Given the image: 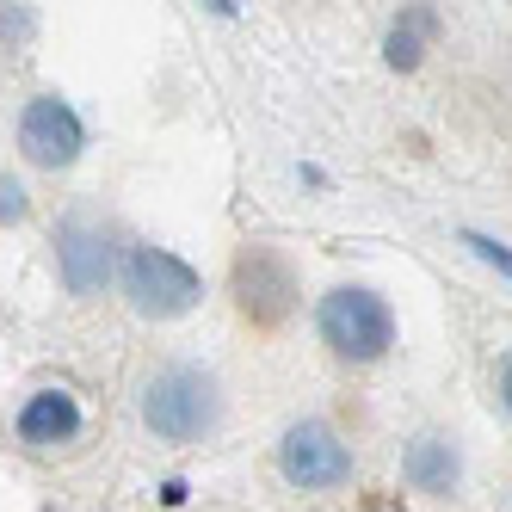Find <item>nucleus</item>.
I'll return each instance as SVG.
<instances>
[{"instance_id":"obj_1","label":"nucleus","mask_w":512,"mask_h":512,"mask_svg":"<svg viewBox=\"0 0 512 512\" xmlns=\"http://www.w3.org/2000/svg\"><path fill=\"white\" fill-rule=\"evenodd\" d=\"M321 340L346 364H377L395 346V315H389V303L377 297V290L340 284V290L321 297Z\"/></svg>"},{"instance_id":"obj_2","label":"nucleus","mask_w":512,"mask_h":512,"mask_svg":"<svg viewBox=\"0 0 512 512\" xmlns=\"http://www.w3.org/2000/svg\"><path fill=\"white\" fill-rule=\"evenodd\" d=\"M216 414H223V401H216V383L198 371V364H173V371H161L149 389H142V420H149V432L167 438V445L204 438L216 426Z\"/></svg>"},{"instance_id":"obj_3","label":"nucleus","mask_w":512,"mask_h":512,"mask_svg":"<svg viewBox=\"0 0 512 512\" xmlns=\"http://www.w3.org/2000/svg\"><path fill=\"white\" fill-rule=\"evenodd\" d=\"M124 297H130L136 315L173 321V315H186L198 303V272L167 247H136L124 260Z\"/></svg>"},{"instance_id":"obj_4","label":"nucleus","mask_w":512,"mask_h":512,"mask_svg":"<svg viewBox=\"0 0 512 512\" xmlns=\"http://www.w3.org/2000/svg\"><path fill=\"white\" fill-rule=\"evenodd\" d=\"M278 469H284V482L303 488V494L346 488L352 482V451L340 445V432L327 420H297L278 445Z\"/></svg>"},{"instance_id":"obj_5","label":"nucleus","mask_w":512,"mask_h":512,"mask_svg":"<svg viewBox=\"0 0 512 512\" xmlns=\"http://www.w3.org/2000/svg\"><path fill=\"white\" fill-rule=\"evenodd\" d=\"M19 149H25V161H38V167H50V173H56V167H75L81 149H87V130H81V118H75V105L56 99V93L31 99L25 118H19Z\"/></svg>"},{"instance_id":"obj_6","label":"nucleus","mask_w":512,"mask_h":512,"mask_svg":"<svg viewBox=\"0 0 512 512\" xmlns=\"http://www.w3.org/2000/svg\"><path fill=\"white\" fill-rule=\"evenodd\" d=\"M235 303H241L247 321H260V327H278L290 309H297V278H290V266L272 247H247L235 260Z\"/></svg>"},{"instance_id":"obj_7","label":"nucleus","mask_w":512,"mask_h":512,"mask_svg":"<svg viewBox=\"0 0 512 512\" xmlns=\"http://www.w3.org/2000/svg\"><path fill=\"white\" fill-rule=\"evenodd\" d=\"M56 266H62V284L75 290V297H93V290H105V278H112V241H105L99 223H62L56 235Z\"/></svg>"},{"instance_id":"obj_8","label":"nucleus","mask_w":512,"mask_h":512,"mask_svg":"<svg viewBox=\"0 0 512 512\" xmlns=\"http://www.w3.org/2000/svg\"><path fill=\"white\" fill-rule=\"evenodd\" d=\"M19 438H25L31 451L75 445V438H81V408H75V395H68V389L31 395V401H25V414H19Z\"/></svg>"},{"instance_id":"obj_9","label":"nucleus","mask_w":512,"mask_h":512,"mask_svg":"<svg viewBox=\"0 0 512 512\" xmlns=\"http://www.w3.org/2000/svg\"><path fill=\"white\" fill-rule=\"evenodd\" d=\"M401 475H408L420 494H451V482H457V451L445 445V438H414Z\"/></svg>"},{"instance_id":"obj_10","label":"nucleus","mask_w":512,"mask_h":512,"mask_svg":"<svg viewBox=\"0 0 512 512\" xmlns=\"http://www.w3.org/2000/svg\"><path fill=\"white\" fill-rule=\"evenodd\" d=\"M420 31H432V13H408V25L389 31V62L395 68H414L420 62Z\"/></svg>"},{"instance_id":"obj_11","label":"nucleus","mask_w":512,"mask_h":512,"mask_svg":"<svg viewBox=\"0 0 512 512\" xmlns=\"http://www.w3.org/2000/svg\"><path fill=\"white\" fill-rule=\"evenodd\" d=\"M25 186H19V179H7V173H0V223H25Z\"/></svg>"}]
</instances>
